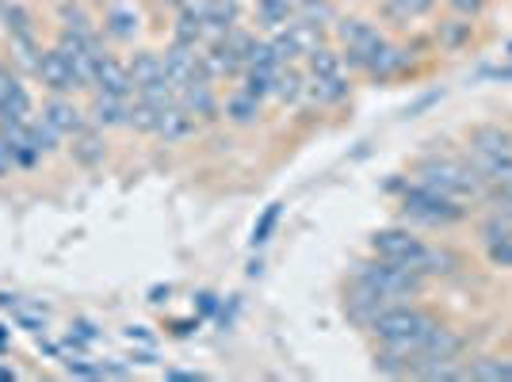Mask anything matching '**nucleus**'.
Instances as JSON below:
<instances>
[{"instance_id": "nucleus-10", "label": "nucleus", "mask_w": 512, "mask_h": 382, "mask_svg": "<svg viewBox=\"0 0 512 382\" xmlns=\"http://www.w3.org/2000/svg\"><path fill=\"white\" fill-rule=\"evenodd\" d=\"M386 306H390V302H386L379 291H371L360 279H348V287H344V314H348V321H352L356 329H367V325L375 321V314L386 310Z\"/></svg>"}, {"instance_id": "nucleus-17", "label": "nucleus", "mask_w": 512, "mask_h": 382, "mask_svg": "<svg viewBox=\"0 0 512 382\" xmlns=\"http://www.w3.org/2000/svg\"><path fill=\"white\" fill-rule=\"evenodd\" d=\"M260 115H264V100H256L253 92H245V88H234V92H226L222 96V119L237 130H249L260 123Z\"/></svg>"}, {"instance_id": "nucleus-29", "label": "nucleus", "mask_w": 512, "mask_h": 382, "mask_svg": "<svg viewBox=\"0 0 512 382\" xmlns=\"http://www.w3.org/2000/svg\"><path fill=\"white\" fill-rule=\"evenodd\" d=\"M16 169V157H12V146H8V138H4V130H0V180H8Z\"/></svg>"}, {"instance_id": "nucleus-4", "label": "nucleus", "mask_w": 512, "mask_h": 382, "mask_svg": "<svg viewBox=\"0 0 512 382\" xmlns=\"http://www.w3.org/2000/svg\"><path fill=\"white\" fill-rule=\"evenodd\" d=\"M31 81L43 88V92H58V96H88V85H85V77H81V69H77V62H73L58 43L43 46Z\"/></svg>"}, {"instance_id": "nucleus-30", "label": "nucleus", "mask_w": 512, "mask_h": 382, "mask_svg": "<svg viewBox=\"0 0 512 382\" xmlns=\"http://www.w3.org/2000/svg\"><path fill=\"white\" fill-rule=\"evenodd\" d=\"M276 214H279V207H272V211L264 214V222H260V226H256L253 241H264V234H268V230H272V222H276Z\"/></svg>"}, {"instance_id": "nucleus-12", "label": "nucleus", "mask_w": 512, "mask_h": 382, "mask_svg": "<svg viewBox=\"0 0 512 382\" xmlns=\"http://www.w3.org/2000/svg\"><path fill=\"white\" fill-rule=\"evenodd\" d=\"M467 153L470 157H501L512 153V127L509 123H474L467 130Z\"/></svg>"}, {"instance_id": "nucleus-1", "label": "nucleus", "mask_w": 512, "mask_h": 382, "mask_svg": "<svg viewBox=\"0 0 512 382\" xmlns=\"http://www.w3.org/2000/svg\"><path fill=\"white\" fill-rule=\"evenodd\" d=\"M417 184L448 195L455 203H467V207H478L482 195H486V180L482 172L474 169L470 157H455V153H428L417 161Z\"/></svg>"}, {"instance_id": "nucleus-28", "label": "nucleus", "mask_w": 512, "mask_h": 382, "mask_svg": "<svg viewBox=\"0 0 512 382\" xmlns=\"http://www.w3.org/2000/svg\"><path fill=\"white\" fill-rule=\"evenodd\" d=\"M444 4H448L451 16H463V20H478V16L486 12V4H490V0H444Z\"/></svg>"}, {"instance_id": "nucleus-20", "label": "nucleus", "mask_w": 512, "mask_h": 382, "mask_svg": "<svg viewBox=\"0 0 512 382\" xmlns=\"http://www.w3.org/2000/svg\"><path fill=\"white\" fill-rule=\"evenodd\" d=\"M39 31V16L31 0H0V39L4 35H27Z\"/></svg>"}, {"instance_id": "nucleus-5", "label": "nucleus", "mask_w": 512, "mask_h": 382, "mask_svg": "<svg viewBox=\"0 0 512 382\" xmlns=\"http://www.w3.org/2000/svg\"><path fill=\"white\" fill-rule=\"evenodd\" d=\"M428 253H432V245H428L425 237L413 234V230H406V226H390V230L371 234V256L390 260V264H402V268H413L421 276H425L428 268Z\"/></svg>"}, {"instance_id": "nucleus-23", "label": "nucleus", "mask_w": 512, "mask_h": 382, "mask_svg": "<svg viewBox=\"0 0 512 382\" xmlns=\"http://www.w3.org/2000/svg\"><path fill=\"white\" fill-rule=\"evenodd\" d=\"M341 0H295V16L306 23H318L325 31H333V23L341 20Z\"/></svg>"}, {"instance_id": "nucleus-11", "label": "nucleus", "mask_w": 512, "mask_h": 382, "mask_svg": "<svg viewBox=\"0 0 512 382\" xmlns=\"http://www.w3.org/2000/svg\"><path fill=\"white\" fill-rule=\"evenodd\" d=\"M88 92H107V96H127L134 100V81H130V65L127 58H115L107 50L104 58L96 62V73H92V88Z\"/></svg>"}, {"instance_id": "nucleus-8", "label": "nucleus", "mask_w": 512, "mask_h": 382, "mask_svg": "<svg viewBox=\"0 0 512 382\" xmlns=\"http://www.w3.org/2000/svg\"><path fill=\"white\" fill-rule=\"evenodd\" d=\"M176 104L184 107L188 115H195L199 127L222 119V92H218V85H214L211 77H199V81H192L188 88H180V92H176Z\"/></svg>"}, {"instance_id": "nucleus-21", "label": "nucleus", "mask_w": 512, "mask_h": 382, "mask_svg": "<svg viewBox=\"0 0 512 382\" xmlns=\"http://www.w3.org/2000/svg\"><path fill=\"white\" fill-rule=\"evenodd\" d=\"M272 100L283 107H299L306 100V69L302 65H279L276 85H272Z\"/></svg>"}, {"instance_id": "nucleus-14", "label": "nucleus", "mask_w": 512, "mask_h": 382, "mask_svg": "<svg viewBox=\"0 0 512 382\" xmlns=\"http://www.w3.org/2000/svg\"><path fill=\"white\" fill-rule=\"evenodd\" d=\"M65 153L81 165V169H100L107 161V134L100 127H81L69 142H65Z\"/></svg>"}, {"instance_id": "nucleus-6", "label": "nucleus", "mask_w": 512, "mask_h": 382, "mask_svg": "<svg viewBox=\"0 0 512 382\" xmlns=\"http://www.w3.org/2000/svg\"><path fill=\"white\" fill-rule=\"evenodd\" d=\"M463 352H467V337L459 333V329H451V325H436L432 329V337L421 344V352L413 356L409 363V375H417V379H425L432 367H448V363H463Z\"/></svg>"}, {"instance_id": "nucleus-27", "label": "nucleus", "mask_w": 512, "mask_h": 382, "mask_svg": "<svg viewBox=\"0 0 512 382\" xmlns=\"http://www.w3.org/2000/svg\"><path fill=\"white\" fill-rule=\"evenodd\" d=\"M486 260H490L493 268H505V272H512V237L490 241V245H486Z\"/></svg>"}, {"instance_id": "nucleus-24", "label": "nucleus", "mask_w": 512, "mask_h": 382, "mask_svg": "<svg viewBox=\"0 0 512 382\" xmlns=\"http://www.w3.org/2000/svg\"><path fill=\"white\" fill-rule=\"evenodd\" d=\"M436 4H440V0H383V12L398 20L394 27H409V23L432 16V12H436Z\"/></svg>"}, {"instance_id": "nucleus-15", "label": "nucleus", "mask_w": 512, "mask_h": 382, "mask_svg": "<svg viewBox=\"0 0 512 382\" xmlns=\"http://www.w3.org/2000/svg\"><path fill=\"white\" fill-rule=\"evenodd\" d=\"M127 65H130V81H134V96L146 92V88L169 85V77H165V58H161L157 50L138 46V50L127 58Z\"/></svg>"}, {"instance_id": "nucleus-16", "label": "nucleus", "mask_w": 512, "mask_h": 382, "mask_svg": "<svg viewBox=\"0 0 512 382\" xmlns=\"http://www.w3.org/2000/svg\"><path fill=\"white\" fill-rule=\"evenodd\" d=\"M199 134V123H195V115H188L180 104H169L161 115H157V127H153V138L157 142H165V146H180V142H188Z\"/></svg>"}, {"instance_id": "nucleus-26", "label": "nucleus", "mask_w": 512, "mask_h": 382, "mask_svg": "<svg viewBox=\"0 0 512 382\" xmlns=\"http://www.w3.org/2000/svg\"><path fill=\"white\" fill-rule=\"evenodd\" d=\"M470 27H474V20L451 16V20H444L440 27H436V39H440L444 50H459L463 43H470Z\"/></svg>"}, {"instance_id": "nucleus-9", "label": "nucleus", "mask_w": 512, "mask_h": 382, "mask_svg": "<svg viewBox=\"0 0 512 382\" xmlns=\"http://www.w3.org/2000/svg\"><path fill=\"white\" fill-rule=\"evenodd\" d=\"M85 111H88V123H92V127H100L104 134H111V130H130V100L127 96L88 92Z\"/></svg>"}, {"instance_id": "nucleus-19", "label": "nucleus", "mask_w": 512, "mask_h": 382, "mask_svg": "<svg viewBox=\"0 0 512 382\" xmlns=\"http://www.w3.org/2000/svg\"><path fill=\"white\" fill-rule=\"evenodd\" d=\"M283 35H287V43H291V50H295V58H299V62H306L318 46L329 43V31H325V27L306 23V20H299V16L283 27Z\"/></svg>"}, {"instance_id": "nucleus-31", "label": "nucleus", "mask_w": 512, "mask_h": 382, "mask_svg": "<svg viewBox=\"0 0 512 382\" xmlns=\"http://www.w3.org/2000/svg\"><path fill=\"white\" fill-rule=\"evenodd\" d=\"M341 4H363V0H341Z\"/></svg>"}, {"instance_id": "nucleus-2", "label": "nucleus", "mask_w": 512, "mask_h": 382, "mask_svg": "<svg viewBox=\"0 0 512 382\" xmlns=\"http://www.w3.org/2000/svg\"><path fill=\"white\" fill-rule=\"evenodd\" d=\"M352 279H360L371 291H379L386 302H417L428 287V279L421 272L402 268V264H390V260H379V256L352 264Z\"/></svg>"}, {"instance_id": "nucleus-25", "label": "nucleus", "mask_w": 512, "mask_h": 382, "mask_svg": "<svg viewBox=\"0 0 512 382\" xmlns=\"http://www.w3.org/2000/svg\"><path fill=\"white\" fill-rule=\"evenodd\" d=\"M100 31H104V39H119V43H130L134 35H138V20L130 16L127 8H111L100 23Z\"/></svg>"}, {"instance_id": "nucleus-13", "label": "nucleus", "mask_w": 512, "mask_h": 382, "mask_svg": "<svg viewBox=\"0 0 512 382\" xmlns=\"http://www.w3.org/2000/svg\"><path fill=\"white\" fill-rule=\"evenodd\" d=\"M161 58H165V77H169V85L176 88V92L203 77V65H199V46L169 43V50H165Z\"/></svg>"}, {"instance_id": "nucleus-18", "label": "nucleus", "mask_w": 512, "mask_h": 382, "mask_svg": "<svg viewBox=\"0 0 512 382\" xmlns=\"http://www.w3.org/2000/svg\"><path fill=\"white\" fill-rule=\"evenodd\" d=\"M295 20V0H253V31L272 35Z\"/></svg>"}, {"instance_id": "nucleus-3", "label": "nucleus", "mask_w": 512, "mask_h": 382, "mask_svg": "<svg viewBox=\"0 0 512 382\" xmlns=\"http://www.w3.org/2000/svg\"><path fill=\"white\" fill-rule=\"evenodd\" d=\"M402 214L417 226H432V230H444V226H459L470 214L467 203H455L440 191L425 188V184H409V191L402 195Z\"/></svg>"}, {"instance_id": "nucleus-22", "label": "nucleus", "mask_w": 512, "mask_h": 382, "mask_svg": "<svg viewBox=\"0 0 512 382\" xmlns=\"http://www.w3.org/2000/svg\"><path fill=\"white\" fill-rule=\"evenodd\" d=\"M463 379L512 382V356H474V360L463 363Z\"/></svg>"}, {"instance_id": "nucleus-7", "label": "nucleus", "mask_w": 512, "mask_h": 382, "mask_svg": "<svg viewBox=\"0 0 512 382\" xmlns=\"http://www.w3.org/2000/svg\"><path fill=\"white\" fill-rule=\"evenodd\" d=\"M50 127L62 134L65 142L77 134L81 127H88V111L85 96H58V92H43V104L35 107Z\"/></svg>"}]
</instances>
